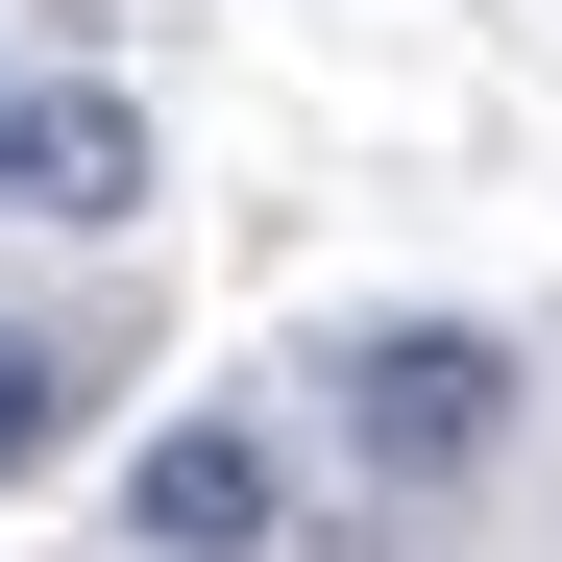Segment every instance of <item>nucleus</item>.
<instances>
[{
    "label": "nucleus",
    "mask_w": 562,
    "mask_h": 562,
    "mask_svg": "<svg viewBox=\"0 0 562 562\" xmlns=\"http://www.w3.org/2000/svg\"><path fill=\"white\" fill-rule=\"evenodd\" d=\"M0 221H147V123L49 49H0Z\"/></svg>",
    "instance_id": "2"
},
{
    "label": "nucleus",
    "mask_w": 562,
    "mask_h": 562,
    "mask_svg": "<svg viewBox=\"0 0 562 562\" xmlns=\"http://www.w3.org/2000/svg\"><path fill=\"white\" fill-rule=\"evenodd\" d=\"M342 440L392 464V490H464V464L514 440V342L490 318H367L342 342Z\"/></svg>",
    "instance_id": "1"
},
{
    "label": "nucleus",
    "mask_w": 562,
    "mask_h": 562,
    "mask_svg": "<svg viewBox=\"0 0 562 562\" xmlns=\"http://www.w3.org/2000/svg\"><path fill=\"white\" fill-rule=\"evenodd\" d=\"M123 538H147V562H269V538H294V490H269L245 416H171V440L123 464Z\"/></svg>",
    "instance_id": "3"
},
{
    "label": "nucleus",
    "mask_w": 562,
    "mask_h": 562,
    "mask_svg": "<svg viewBox=\"0 0 562 562\" xmlns=\"http://www.w3.org/2000/svg\"><path fill=\"white\" fill-rule=\"evenodd\" d=\"M49 440H74V342H49V318H0V490H25Z\"/></svg>",
    "instance_id": "4"
}]
</instances>
